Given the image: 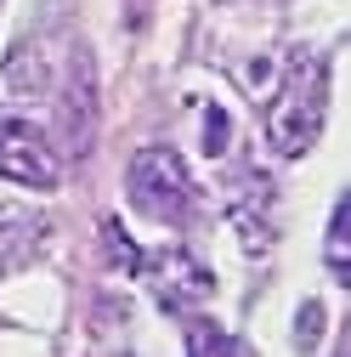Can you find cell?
Masks as SVG:
<instances>
[{
  "mask_svg": "<svg viewBox=\"0 0 351 357\" xmlns=\"http://www.w3.org/2000/svg\"><path fill=\"white\" fill-rule=\"evenodd\" d=\"M318 114H323V74H318V63L306 68V57H300V68H295L289 85H283V97L267 108V137H272V148H278L283 159L306 153L312 137H318Z\"/></svg>",
  "mask_w": 351,
  "mask_h": 357,
  "instance_id": "cell-2",
  "label": "cell"
},
{
  "mask_svg": "<svg viewBox=\"0 0 351 357\" xmlns=\"http://www.w3.org/2000/svg\"><path fill=\"white\" fill-rule=\"evenodd\" d=\"M329 266H334V278H345V204H334V227H329Z\"/></svg>",
  "mask_w": 351,
  "mask_h": 357,
  "instance_id": "cell-7",
  "label": "cell"
},
{
  "mask_svg": "<svg viewBox=\"0 0 351 357\" xmlns=\"http://www.w3.org/2000/svg\"><path fill=\"white\" fill-rule=\"evenodd\" d=\"M0 176H12L23 188H57L52 142H46V130L34 119H17V114L0 119Z\"/></svg>",
  "mask_w": 351,
  "mask_h": 357,
  "instance_id": "cell-4",
  "label": "cell"
},
{
  "mask_svg": "<svg viewBox=\"0 0 351 357\" xmlns=\"http://www.w3.org/2000/svg\"><path fill=\"white\" fill-rule=\"evenodd\" d=\"M187 357H244V346L227 340L221 329H198V335L187 340Z\"/></svg>",
  "mask_w": 351,
  "mask_h": 357,
  "instance_id": "cell-6",
  "label": "cell"
},
{
  "mask_svg": "<svg viewBox=\"0 0 351 357\" xmlns=\"http://www.w3.org/2000/svg\"><path fill=\"white\" fill-rule=\"evenodd\" d=\"M34 233H46V227H40V215L0 204V266H6V261H17V255L29 250V238H34Z\"/></svg>",
  "mask_w": 351,
  "mask_h": 357,
  "instance_id": "cell-5",
  "label": "cell"
},
{
  "mask_svg": "<svg viewBox=\"0 0 351 357\" xmlns=\"http://www.w3.org/2000/svg\"><path fill=\"white\" fill-rule=\"evenodd\" d=\"M108 238L119 244V261L130 266V273H142L164 306H187V301H204V295H210V273H204V266H198L187 250L136 255V244H125V238H119V227H108Z\"/></svg>",
  "mask_w": 351,
  "mask_h": 357,
  "instance_id": "cell-3",
  "label": "cell"
},
{
  "mask_svg": "<svg viewBox=\"0 0 351 357\" xmlns=\"http://www.w3.org/2000/svg\"><path fill=\"white\" fill-rule=\"evenodd\" d=\"M130 199H136L142 215L170 221V227L198 215V188H193L187 165L176 159V153H164V148L136 153V165H130Z\"/></svg>",
  "mask_w": 351,
  "mask_h": 357,
  "instance_id": "cell-1",
  "label": "cell"
}]
</instances>
